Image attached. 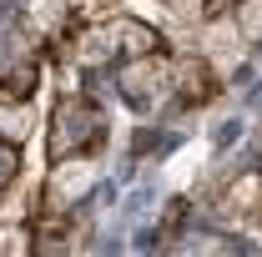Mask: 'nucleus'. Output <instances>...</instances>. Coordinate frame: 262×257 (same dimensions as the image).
<instances>
[{"label": "nucleus", "instance_id": "obj_1", "mask_svg": "<svg viewBox=\"0 0 262 257\" xmlns=\"http://www.w3.org/2000/svg\"><path fill=\"white\" fill-rule=\"evenodd\" d=\"M237 136H242V116H227V121L217 126V136H212V141H217V152H227Z\"/></svg>", "mask_w": 262, "mask_h": 257}, {"label": "nucleus", "instance_id": "obj_2", "mask_svg": "<svg viewBox=\"0 0 262 257\" xmlns=\"http://www.w3.org/2000/svg\"><path fill=\"white\" fill-rule=\"evenodd\" d=\"M151 202H157V192H151V187L131 192V202H126V217H141V212H151Z\"/></svg>", "mask_w": 262, "mask_h": 257}, {"label": "nucleus", "instance_id": "obj_3", "mask_svg": "<svg viewBox=\"0 0 262 257\" xmlns=\"http://www.w3.org/2000/svg\"><path fill=\"white\" fill-rule=\"evenodd\" d=\"M111 202H116V187H111V182H101L96 192H91V207H111Z\"/></svg>", "mask_w": 262, "mask_h": 257}, {"label": "nucleus", "instance_id": "obj_4", "mask_svg": "<svg viewBox=\"0 0 262 257\" xmlns=\"http://www.w3.org/2000/svg\"><path fill=\"white\" fill-rule=\"evenodd\" d=\"M136 247H141V252H151V247H157V232H151V227H141V232H136Z\"/></svg>", "mask_w": 262, "mask_h": 257}, {"label": "nucleus", "instance_id": "obj_5", "mask_svg": "<svg viewBox=\"0 0 262 257\" xmlns=\"http://www.w3.org/2000/svg\"><path fill=\"white\" fill-rule=\"evenodd\" d=\"M10 166H15V157H10V152H0V182L10 177Z\"/></svg>", "mask_w": 262, "mask_h": 257}]
</instances>
